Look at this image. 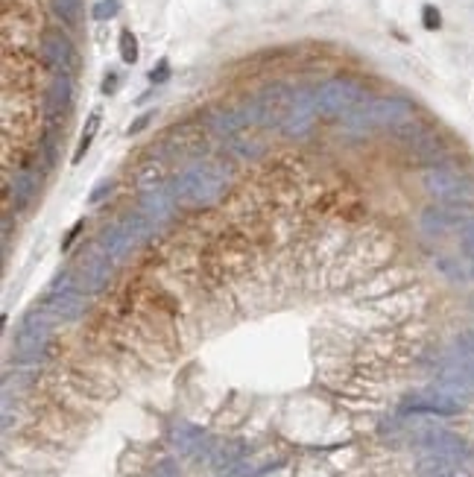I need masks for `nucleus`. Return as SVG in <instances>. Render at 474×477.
<instances>
[{
    "mask_svg": "<svg viewBox=\"0 0 474 477\" xmlns=\"http://www.w3.org/2000/svg\"><path fill=\"white\" fill-rule=\"evenodd\" d=\"M38 56L41 62L53 70V74H65V77H79L82 70V59L77 44L70 41V35L59 27H47L38 38Z\"/></svg>",
    "mask_w": 474,
    "mask_h": 477,
    "instance_id": "1",
    "label": "nucleus"
},
{
    "mask_svg": "<svg viewBox=\"0 0 474 477\" xmlns=\"http://www.w3.org/2000/svg\"><path fill=\"white\" fill-rule=\"evenodd\" d=\"M363 100H366L363 85H358L354 80H346V77H334V80H325L322 85H316V106L322 114H331V117L348 114Z\"/></svg>",
    "mask_w": 474,
    "mask_h": 477,
    "instance_id": "2",
    "label": "nucleus"
},
{
    "mask_svg": "<svg viewBox=\"0 0 474 477\" xmlns=\"http://www.w3.org/2000/svg\"><path fill=\"white\" fill-rule=\"evenodd\" d=\"M424 190L434 197V199H442V202H454V199H465V202H474V179L465 176V173H457L454 167H431L428 173H424Z\"/></svg>",
    "mask_w": 474,
    "mask_h": 477,
    "instance_id": "3",
    "label": "nucleus"
},
{
    "mask_svg": "<svg viewBox=\"0 0 474 477\" xmlns=\"http://www.w3.org/2000/svg\"><path fill=\"white\" fill-rule=\"evenodd\" d=\"M47 340H50V317L35 307L33 314L21 319L15 331V349L21 354V361H38V351L47 346Z\"/></svg>",
    "mask_w": 474,
    "mask_h": 477,
    "instance_id": "4",
    "label": "nucleus"
},
{
    "mask_svg": "<svg viewBox=\"0 0 474 477\" xmlns=\"http://www.w3.org/2000/svg\"><path fill=\"white\" fill-rule=\"evenodd\" d=\"M465 410V404L454 395L442 393L439 387H431L424 390L421 395L410 398L404 407H401V413L404 416H460Z\"/></svg>",
    "mask_w": 474,
    "mask_h": 477,
    "instance_id": "5",
    "label": "nucleus"
},
{
    "mask_svg": "<svg viewBox=\"0 0 474 477\" xmlns=\"http://www.w3.org/2000/svg\"><path fill=\"white\" fill-rule=\"evenodd\" d=\"M416 114V106L404 97H377L369 100V117L375 129H395Z\"/></svg>",
    "mask_w": 474,
    "mask_h": 477,
    "instance_id": "6",
    "label": "nucleus"
},
{
    "mask_svg": "<svg viewBox=\"0 0 474 477\" xmlns=\"http://www.w3.org/2000/svg\"><path fill=\"white\" fill-rule=\"evenodd\" d=\"M416 445L424 451H439V454L468 457V442L454 431H445V427H424L416 434Z\"/></svg>",
    "mask_w": 474,
    "mask_h": 477,
    "instance_id": "7",
    "label": "nucleus"
},
{
    "mask_svg": "<svg viewBox=\"0 0 474 477\" xmlns=\"http://www.w3.org/2000/svg\"><path fill=\"white\" fill-rule=\"evenodd\" d=\"M41 314L50 319H77L85 311V299L79 290H67V293H47L41 305H35Z\"/></svg>",
    "mask_w": 474,
    "mask_h": 477,
    "instance_id": "8",
    "label": "nucleus"
},
{
    "mask_svg": "<svg viewBox=\"0 0 474 477\" xmlns=\"http://www.w3.org/2000/svg\"><path fill=\"white\" fill-rule=\"evenodd\" d=\"M164 179H167V170H164V164L150 158L138 167L135 173V190L140 197H150V194H158V190H164Z\"/></svg>",
    "mask_w": 474,
    "mask_h": 477,
    "instance_id": "9",
    "label": "nucleus"
},
{
    "mask_svg": "<svg viewBox=\"0 0 474 477\" xmlns=\"http://www.w3.org/2000/svg\"><path fill=\"white\" fill-rule=\"evenodd\" d=\"M465 457H457V454H439V451H428L419 463H416V471L419 477H434V474H442V471H451L457 466H463Z\"/></svg>",
    "mask_w": 474,
    "mask_h": 477,
    "instance_id": "10",
    "label": "nucleus"
},
{
    "mask_svg": "<svg viewBox=\"0 0 474 477\" xmlns=\"http://www.w3.org/2000/svg\"><path fill=\"white\" fill-rule=\"evenodd\" d=\"M445 378H457V380H465V384L474 387V354H465V351H457L451 361H445L442 372Z\"/></svg>",
    "mask_w": 474,
    "mask_h": 477,
    "instance_id": "11",
    "label": "nucleus"
},
{
    "mask_svg": "<svg viewBox=\"0 0 474 477\" xmlns=\"http://www.w3.org/2000/svg\"><path fill=\"white\" fill-rule=\"evenodd\" d=\"M50 12L62 21L65 30H77L82 21V0H50Z\"/></svg>",
    "mask_w": 474,
    "mask_h": 477,
    "instance_id": "12",
    "label": "nucleus"
},
{
    "mask_svg": "<svg viewBox=\"0 0 474 477\" xmlns=\"http://www.w3.org/2000/svg\"><path fill=\"white\" fill-rule=\"evenodd\" d=\"M173 445L182 451V454H194V451L202 445V434L191 424H176L173 427Z\"/></svg>",
    "mask_w": 474,
    "mask_h": 477,
    "instance_id": "13",
    "label": "nucleus"
},
{
    "mask_svg": "<svg viewBox=\"0 0 474 477\" xmlns=\"http://www.w3.org/2000/svg\"><path fill=\"white\" fill-rule=\"evenodd\" d=\"M97 129H100V111L94 109L91 114H88V121H85V129H82V138H79V144H77V153H74V164H79L85 155H88V150H91V144H94V135H97Z\"/></svg>",
    "mask_w": 474,
    "mask_h": 477,
    "instance_id": "14",
    "label": "nucleus"
},
{
    "mask_svg": "<svg viewBox=\"0 0 474 477\" xmlns=\"http://www.w3.org/2000/svg\"><path fill=\"white\" fill-rule=\"evenodd\" d=\"M241 454H243V445H241V442H226V445H220V448H217V454H214V468L223 471V468L237 466Z\"/></svg>",
    "mask_w": 474,
    "mask_h": 477,
    "instance_id": "15",
    "label": "nucleus"
},
{
    "mask_svg": "<svg viewBox=\"0 0 474 477\" xmlns=\"http://www.w3.org/2000/svg\"><path fill=\"white\" fill-rule=\"evenodd\" d=\"M117 50H121L123 65H135L138 62V38H135L132 30H121V35H117Z\"/></svg>",
    "mask_w": 474,
    "mask_h": 477,
    "instance_id": "16",
    "label": "nucleus"
},
{
    "mask_svg": "<svg viewBox=\"0 0 474 477\" xmlns=\"http://www.w3.org/2000/svg\"><path fill=\"white\" fill-rule=\"evenodd\" d=\"M421 23H424V30H428V33L442 30V15H439V9L431 6V4H424V6H421Z\"/></svg>",
    "mask_w": 474,
    "mask_h": 477,
    "instance_id": "17",
    "label": "nucleus"
},
{
    "mask_svg": "<svg viewBox=\"0 0 474 477\" xmlns=\"http://www.w3.org/2000/svg\"><path fill=\"white\" fill-rule=\"evenodd\" d=\"M117 12H121V0H100V4L91 9V15L97 18V21H109V18H114Z\"/></svg>",
    "mask_w": 474,
    "mask_h": 477,
    "instance_id": "18",
    "label": "nucleus"
},
{
    "mask_svg": "<svg viewBox=\"0 0 474 477\" xmlns=\"http://www.w3.org/2000/svg\"><path fill=\"white\" fill-rule=\"evenodd\" d=\"M460 243H463V255L468 261H474V220H468L463 229H460Z\"/></svg>",
    "mask_w": 474,
    "mask_h": 477,
    "instance_id": "19",
    "label": "nucleus"
},
{
    "mask_svg": "<svg viewBox=\"0 0 474 477\" xmlns=\"http://www.w3.org/2000/svg\"><path fill=\"white\" fill-rule=\"evenodd\" d=\"M167 80H170V62H167V59H161V62L150 70V82H153V85H164Z\"/></svg>",
    "mask_w": 474,
    "mask_h": 477,
    "instance_id": "20",
    "label": "nucleus"
},
{
    "mask_svg": "<svg viewBox=\"0 0 474 477\" xmlns=\"http://www.w3.org/2000/svg\"><path fill=\"white\" fill-rule=\"evenodd\" d=\"M111 190H114V182H111V179H103V182H100L97 187H94V190H91V197H88V202H91V205H100V202H103V199H106V197L111 194Z\"/></svg>",
    "mask_w": 474,
    "mask_h": 477,
    "instance_id": "21",
    "label": "nucleus"
},
{
    "mask_svg": "<svg viewBox=\"0 0 474 477\" xmlns=\"http://www.w3.org/2000/svg\"><path fill=\"white\" fill-rule=\"evenodd\" d=\"M82 231H85V220H77L74 226L67 229V234H65V241H62V252H67L70 246H74V243H77V237H79Z\"/></svg>",
    "mask_w": 474,
    "mask_h": 477,
    "instance_id": "22",
    "label": "nucleus"
},
{
    "mask_svg": "<svg viewBox=\"0 0 474 477\" xmlns=\"http://www.w3.org/2000/svg\"><path fill=\"white\" fill-rule=\"evenodd\" d=\"M155 121V111H144V114H138L135 121L129 124V135H138V132H144L150 124Z\"/></svg>",
    "mask_w": 474,
    "mask_h": 477,
    "instance_id": "23",
    "label": "nucleus"
},
{
    "mask_svg": "<svg viewBox=\"0 0 474 477\" xmlns=\"http://www.w3.org/2000/svg\"><path fill=\"white\" fill-rule=\"evenodd\" d=\"M457 351L474 354V328H471V331H463L460 337H457Z\"/></svg>",
    "mask_w": 474,
    "mask_h": 477,
    "instance_id": "24",
    "label": "nucleus"
},
{
    "mask_svg": "<svg viewBox=\"0 0 474 477\" xmlns=\"http://www.w3.org/2000/svg\"><path fill=\"white\" fill-rule=\"evenodd\" d=\"M117 88H121V77H117L114 70H109V74L103 77V85H100V91H103L106 97H109V94H114Z\"/></svg>",
    "mask_w": 474,
    "mask_h": 477,
    "instance_id": "25",
    "label": "nucleus"
},
{
    "mask_svg": "<svg viewBox=\"0 0 474 477\" xmlns=\"http://www.w3.org/2000/svg\"><path fill=\"white\" fill-rule=\"evenodd\" d=\"M155 477H179V468L173 460H161L158 468H155Z\"/></svg>",
    "mask_w": 474,
    "mask_h": 477,
    "instance_id": "26",
    "label": "nucleus"
},
{
    "mask_svg": "<svg viewBox=\"0 0 474 477\" xmlns=\"http://www.w3.org/2000/svg\"><path fill=\"white\" fill-rule=\"evenodd\" d=\"M434 477H471V471H468L465 466H457V468H451V471H442V474H434Z\"/></svg>",
    "mask_w": 474,
    "mask_h": 477,
    "instance_id": "27",
    "label": "nucleus"
},
{
    "mask_svg": "<svg viewBox=\"0 0 474 477\" xmlns=\"http://www.w3.org/2000/svg\"><path fill=\"white\" fill-rule=\"evenodd\" d=\"M468 273H471V278H474V261H468Z\"/></svg>",
    "mask_w": 474,
    "mask_h": 477,
    "instance_id": "28",
    "label": "nucleus"
}]
</instances>
